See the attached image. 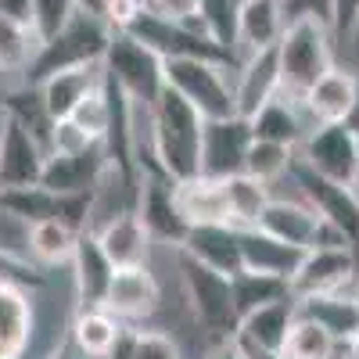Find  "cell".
I'll return each mask as SVG.
<instances>
[{"label":"cell","mask_w":359,"mask_h":359,"mask_svg":"<svg viewBox=\"0 0 359 359\" xmlns=\"http://www.w3.org/2000/svg\"><path fill=\"white\" fill-rule=\"evenodd\" d=\"M133 208H137V216L144 219V226H147V233H151L155 245H165L172 252L184 245L191 223L180 216V208H176L172 180L140 172V187H137V205Z\"/></svg>","instance_id":"cell-12"},{"label":"cell","mask_w":359,"mask_h":359,"mask_svg":"<svg viewBox=\"0 0 359 359\" xmlns=\"http://www.w3.org/2000/svg\"><path fill=\"white\" fill-rule=\"evenodd\" d=\"M237 8H241V0H198V11H194L208 40L223 47L233 62H237Z\"/></svg>","instance_id":"cell-37"},{"label":"cell","mask_w":359,"mask_h":359,"mask_svg":"<svg viewBox=\"0 0 359 359\" xmlns=\"http://www.w3.org/2000/svg\"><path fill=\"white\" fill-rule=\"evenodd\" d=\"M72 123L76 126H83L90 137H97V140H104V133H108V123H111V101H108V90H104V79H101V86L97 90H90V94L72 108Z\"/></svg>","instance_id":"cell-39"},{"label":"cell","mask_w":359,"mask_h":359,"mask_svg":"<svg viewBox=\"0 0 359 359\" xmlns=\"http://www.w3.org/2000/svg\"><path fill=\"white\" fill-rule=\"evenodd\" d=\"M36 334V294L29 284L0 277V359H25Z\"/></svg>","instance_id":"cell-13"},{"label":"cell","mask_w":359,"mask_h":359,"mask_svg":"<svg viewBox=\"0 0 359 359\" xmlns=\"http://www.w3.org/2000/svg\"><path fill=\"white\" fill-rule=\"evenodd\" d=\"M180 252L194 255L198 262L233 277L241 269V230L230 223H194L184 237Z\"/></svg>","instance_id":"cell-22"},{"label":"cell","mask_w":359,"mask_h":359,"mask_svg":"<svg viewBox=\"0 0 359 359\" xmlns=\"http://www.w3.org/2000/svg\"><path fill=\"white\" fill-rule=\"evenodd\" d=\"M352 191L359 194V155H355V172H352Z\"/></svg>","instance_id":"cell-52"},{"label":"cell","mask_w":359,"mask_h":359,"mask_svg":"<svg viewBox=\"0 0 359 359\" xmlns=\"http://www.w3.org/2000/svg\"><path fill=\"white\" fill-rule=\"evenodd\" d=\"M111 40V29L104 25V18H97L94 11L76 8V15L65 22V29H57L50 40H43L36 47V57L25 69V83H40L50 72L62 69H79V65H97Z\"/></svg>","instance_id":"cell-4"},{"label":"cell","mask_w":359,"mask_h":359,"mask_svg":"<svg viewBox=\"0 0 359 359\" xmlns=\"http://www.w3.org/2000/svg\"><path fill=\"white\" fill-rule=\"evenodd\" d=\"M294 320H298V298L294 294H284V298H277V302H266V306L245 313L241 316V327H237V341L280 355V348L287 341V331H291Z\"/></svg>","instance_id":"cell-23"},{"label":"cell","mask_w":359,"mask_h":359,"mask_svg":"<svg viewBox=\"0 0 359 359\" xmlns=\"http://www.w3.org/2000/svg\"><path fill=\"white\" fill-rule=\"evenodd\" d=\"M291 294H327V291H359V248L331 245V248H306L291 273Z\"/></svg>","instance_id":"cell-8"},{"label":"cell","mask_w":359,"mask_h":359,"mask_svg":"<svg viewBox=\"0 0 359 359\" xmlns=\"http://www.w3.org/2000/svg\"><path fill=\"white\" fill-rule=\"evenodd\" d=\"M69 269H72V298H76V306H104V294H108V284L115 277V266L101 252L97 237L90 230L79 233L76 252L69 259Z\"/></svg>","instance_id":"cell-19"},{"label":"cell","mask_w":359,"mask_h":359,"mask_svg":"<svg viewBox=\"0 0 359 359\" xmlns=\"http://www.w3.org/2000/svg\"><path fill=\"white\" fill-rule=\"evenodd\" d=\"M298 259H302V248L280 241V237L266 233L259 226H245L241 230V269H255V273L291 280Z\"/></svg>","instance_id":"cell-26"},{"label":"cell","mask_w":359,"mask_h":359,"mask_svg":"<svg viewBox=\"0 0 359 359\" xmlns=\"http://www.w3.org/2000/svg\"><path fill=\"white\" fill-rule=\"evenodd\" d=\"M36 33L29 25H18L11 18H0V79L4 76H18L25 83V69L36 57Z\"/></svg>","instance_id":"cell-35"},{"label":"cell","mask_w":359,"mask_h":359,"mask_svg":"<svg viewBox=\"0 0 359 359\" xmlns=\"http://www.w3.org/2000/svg\"><path fill=\"white\" fill-rule=\"evenodd\" d=\"M359 22V0H331V36L334 43H345Z\"/></svg>","instance_id":"cell-43"},{"label":"cell","mask_w":359,"mask_h":359,"mask_svg":"<svg viewBox=\"0 0 359 359\" xmlns=\"http://www.w3.org/2000/svg\"><path fill=\"white\" fill-rule=\"evenodd\" d=\"M0 115H4V111H0Z\"/></svg>","instance_id":"cell-53"},{"label":"cell","mask_w":359,"mask_h":359,"mask_svg":"<svg viewBox=\"0 0 359 359\" xmlns=\"http://www.w3.org/2000/svg\"><path fill=\"white\" fill-rule=\"evenodd\" d=\"M205 359H248V355H245V348L237 345V341H223V345H216L212 352H208Z\"/></svg>","instance_id":"cell-48"},{"label":"cell","mask_w":359,"mask_h":359,"mask_svg":"<svg viewBox=\"0 0 359 359\" xmlns=\"http://www.w3.org/2000/svg\"><path fill=\"white\" fill-rule=\"evenodd\" d=\"M57 201H62V194H54V191H47V187H40V184L0 191V205H4L8 212H15L18 219H25V223L57 216Z\"/></svg>","instance_id":"cell-38"},{"label":"cell","mask_w":359,"mask_h":359,"mask_svg":"<svg viewBox=\"0 0 359 359\" xmlns=\"http://www.w3.org/2000/svg\"><path fill=\"white\" fill-rule=\"evenodd\" d=\"M0 18H11L33 29V0H0Z\"/></svg>","instance_id":"cell-46"},{"label":"cell","mask_w":359,"mask_h":359,"mask_svg":"<svg viewBox=\"0 0 359 359\" xmlns=\"http://www.w3.org/2000/svg\"><path fill=\"white\" fill-rule=\"evenodd\" d=\"M355 104V69H341L331 65L302 97V108L309 115V123H348Z\"/></svg>","instance_id":"cell-20"},{"label":"cell","mask_w":359,"mask_h":359,"mask_svg":"<svg viewBox=\"0 0 359 359\" xmlns=\"http://www.w3.org/2000/svg\"><path fill=\"white\" fill-rule=\"evenodd\" d=\"M147 8L158 11V15H165V18L187 22V18H194V11H198V0H147Z\"/></svg>","instance_id":"cell-45"},{"label":"cell","mask_w":359,"mask_h":359,"mask_svg":"<svg viewBox=\"0 0 359 359\" xmlns=\"http://www.w3.org/2000/svg\"><path fill=\"white\" fill-rule=\"evenodd\" d=\"M320 212L302 198V201H291V198H269L262 216H259V230L280 237V241L294 245V248H313L316 241V230H320Z\"/></svg>","instance_id":"cell-24"},{"label":"cell","mask_w":359,"mask_h":359,"mask_svg":"<svg viewBox=\"0 0 359 359\" xmlns=\"http://www.w3.org/2000/svg\"><path fill=\"white\" fill-rule=\"evenodd\" d=\"M223 201H226V216H230V226L245 230V226H259V216L269 201V187L259 184L255 176L248 172H233V176H223Z\"/></svg>","instance_id":"cell-32"},{"label":"cell","mask_w":359,"mask_h":359,"mask_svg":"<svg viewBox=\"0 0 359 359\" xmlns=\"http://www.w3.org/2000/svg\"><path fill=\"white\" fill-rule=\"evenodd\" d=\"M79 0H33V33L36 40H50L57 29H65V22L76 15Z\"/></svg>","instance_id":"cell-40"},{"label":"cell","mask_w":359,"mask_h":359,"mask_svg":"<svg viewBox=\"0 0 359 359\" xmlns=\"http://www.w3.org/2000/svg\"><path fill=\"white\" fill-rule=\"evenodd\" d=\"M348 126L359 133V69H355V104H352V115H348Z\"/></svg>","instance_id":"cell-50"},{"label":"cell","mask_w":359,"mask_h":359,"mask_svg":"<svg viewBox=\"0 0 359 359\" xmlns=\"http://www.w3.org/2000/svg\"><path fill=\"white\" fill-rule=\"evenodd\" d=\"M104 169H108L104 144H94L83 155H47L40 187L54 194H90V191H97Z\"/></svg>","instance_id":"cell-16"},{"label":"cell","mask_w":359,"mask_h":359,"mask_svg":"<svg viewBox=\"0 0 359 359\" xmlns=\"http://www.w3.org/2000/svg\"><path fill=\"white\" fill-rule=\"evenodd\" d=\"M158 302H162V284L147 262L115 269L108 294H104V309L111 316H118L123 323H137V320H147L151 313H158Z\"/></svg>","instance_id":"cell-15"},{"label":"cell","mask_w":359,"mask_h":359,"mask_svg":"<svg viewBox=\"0 0 359 359\" xmlns=\"http://www.w3.org/2000/svg\"><path fill=\"white\" fill-rule=\"evenodd\" d=\"M233 101H237V115H255L269 97L280 94V69H277V50H252L245 54L233 69Z\"/></svg>","instance_id":"cell-17"},{"label":"cell","mask_w":359,"mask_h":359,"mask_svg":"<svg viewBox=\"0 0 359 359\" xmlns=\"http://www.w3.org/2000/svg\"><path fill=\"white\" fill-rule=\"evenodd\" d=\"M47 165V147L18 126L11 115H0V191L40 184Z\"/></svg>","instance_id":"cell-14"},{"label":"cell","mask_w":359,"mask_h":359,"mask_svg":"<svg viewBox=\"0 0 359 359\" xmlns=\"http://www.w3.org/2000/svg\"><path fill=\"white\" fill-rule=\"evenodd\" d=\"M298 313L316 320L320 327L334 334L338 345L352 341L359 334V298L355 291H327V294H306L298 298Z\"/></svg>","instance_id":"cell-27"},{"label":"cell","mask_w":359,"mask_h":359,"mask_svg":"<svg viewBox=\"0 0 359 359\" xmlns=\"http://www.w3.org/2000/svg\"><path fill=\"white\" fill-rule=\"evenodd\" d=\"M284 22L291 18H320L331 25V0H280Z\"/></svg>","instance_id":"cell-44"},{"label":"cell","mask_w":359,"mask_h":359,"mask_svg":"<svg viewBox=\"0 0 359 359\" xmlns=\"http://www.w3.org/2000/svg\"><path fill=\"white\" fill-rule=\"evenodd\" d=\"M79 233H83V230H76L72 223L57 219V216H47V219L29 223V262L40 266V269L69 266Z\"/></svg>","instance_id":"cell-31"},{"label":"cell","mask_w":359,"mask_h":359,"mask_svg":"<svg viewBox=\"0 0 359 359\" xmlns=\"http://www.w3.org/2000/svg\"><path fill=\"white\" fill-rule=\"evenodd\" d=\"M284 25L287 22L280 0H241V8H237V54L277 47Z\"/></svg>","instance_id":"cell-29"},{"label":"cell","mask_w":359,"mask_h":359,"mask_svg":"<svg viewBox=\"0 0 359 359\" xmlns=\"http://www.w3.org/2000/svg\"><path fill=\"white\" fill-rule=\"evenodd\" d=\"M94 144H101L97 137H90L83 126H76L72 118H54V130H50V144H47V155H83L90 151Z\"/></svg>","instance_id":"cell-41"},{"label":"cell","mask_w":359,"mask_h":359,"mask_svg":"<svg viewBox=\"0 0 359 359\" xmlns=\"http://www.w3.org/2000/svg\"><path fill=\"white\" fill-rule=\"evenodd\" d=\"M237 65L212 62V57H169L165 62V86H172L184 101H191L201 118H226L237 115L233 101V72Z\"/></svg>","instance_id":"cell-5"},{"label":"cell","mask_w":359,"mask_h":359,"mask_svg":"<svg viewBox=\"0 0 359 359\" xmlns=\"http://www.w3.org/2000/svg\"><path fill=\"white\" fill-rule=\"evenodd\" d=\"M338 352H341V359H359V334H355L352 341H345Z\"/></svg>","instance_id":"cell-51"},{"label":"cell","mask_w":359,"mask_h":359,"mask_svg":"<svg viewBox=\"0 0 359 359\" xmlns=\"http://www.w3.org/2000/svg\"><path fill=\"white\" fill-rule=\"evenodd\" d=\"M291 180L298 184L302 198L316 208V212L334 223L348 241L359 248V194L352 191V184H338V180H327L313 169H306L302 162L294 158V169H291Z\"/></svg>","instance_id":"cell-10"},{"label":"cell","mask_w":359,"mask_h":359,"mask_svg":"<svg viewBox=\"0 0 359 359\" xmlns=\"http://www.w3.org/2000/svg\"><path fill=\"white\" fill-rule=\"evenodd\" d=\"M248 126H252V137L255 140L287 144V147H294V151H298V144L306 140V133L313 130L302 101L284 94V90H280L277 97H269L255 115H248Z\"/></svg>","instance_id":"cell-21"},{"label":"cell","mask_w":359,"mask_h":359,"mask_svg":"<svg viewBox=\"0 0 359 359\" xmlns=\"http://www.w3.org/2000/svg\"><path fill=\"white\" fill-rule=\"evenodd\" d=\"M294 158H298L294 147L273 144V140H255L252 137V147H248V155H245V172L255 176L259 184L273 187V184H280L284 176H291Z\"/></svg>","instance_id":"cell-36"},{"label":"cell","mask_w":359,"mask_h":359,"mask_svg":"<svg viewBox=\"0 0 359 359\" xmlns=\"http://www.w3.org/2000/svg\"><path fill=\"white\" fill-rule=\"evenodd\" d=\"M338 348L341 345L334 341V334L327 327L298 313V320L287 331V341L280 348V359H338Z\"/></svg>","instance_id":"cell-33"},{"label":"cell","mask_w":359,"mask_h":359,"mask_svg":"<svg viewBox=\"0 0 359 359\" xmlns=\"http://www.w3.org/2000/svg\"><path fill=\"white\" fill-rule=\"evenodd\" d=\"M130 352L133 359H184L176 338L165 331H130Z\"/></svg>","instance_id":"cell-42"},{"label":"cell","mask_w":359,"mask_h":359,"mask_svg":"<svg viewBox=\"0 0 359 359\" xmlns=\"http://www.w3.org/2000/svg\"><path fill=\"white\" fill-rule=\"evenodd\" d=\"M273 50H277V69H280V90L302 101L306 90L334 65L331 25L320 18H291Z\"/></svg>","instance_id":"cell-3"},{"label":"cell","mask_w":359,"mask_h":359,"mask_svg":"<svg viewBox=\"0 0 359 359\" xmlns=\"http://www.w3.org/2000/svg\"><path fill=\"white\" fill-rule=\"evenodd\" d=\"M345 47H348V54H352V62H355V69H359V22H355V29H352V33H348Z\"/></svg>","instance_id":"cell-49"},{"label":"cell","mask_w":359,"mask_h":359,"mask_svg":"<svg viewBox=\"0 0 359 359\" xmlns=\"http://www.w3.org/2000/svg\"><path fill=\"white\" fill-rule=\"evenodd\" d=\"M123 331H126V323L111 316L104 306H76L69 320V341L86 359H108V352L123 338Z\"/></svg>","instance_id":"cell-25"},{"label":"cell","mask_w":359,"mask_h":359,"mask_svg":"<svg viewBox=\"0 0 359 359\" xmlns=\"http://www.w3.org/2000/svg\"><path fill=\"white\" fill-rule=\"evenodd\" d=\"M126 33L133 40H140L147 50H155L162 62H169V57H212V62L237 65L223 47H216L208 40V33L198 25V18L176 22V18H165L151 8H140V15L130 22Z\"/></svg>","instance_id":"cell-7"},{"label":"cell","mask_w":359,"mask_h":359,"mask_svg":"<svg viewBox=\"0 0 359 359\" xmlns=\"http://www.w3.org/2000/svg\"><path fill=\"white\" fill-rule=\"evenodd\" d=\"M355 155H359V133L348 123H320L298 144V162L327 180H338V184H352Z\"/></svg>","instance_id":"cell-9"},{"label":"cell","mask_w":359,"mask_h":359,"mask_svg":"<svg viewBox=\"0 0 359 359\" xmlns=\"http://www.w3.org/2000/svg\"><path fill=\"white\" fill-rule=\"evenodd\" d=\"M97 237L101 252L111 259L115 269L123 266H144L147 255H151V233H147L144 219L137 216V208H130V212H115L111 219H104L101 226L90 230Z\"/></svg>","instance_id":"cell-18"},{"label":"cell","mask_w":359,"mask_h":359,"mask_svg":"<svg viewBox=\"0 0 359 359\" xmlns=\"http://www.w3.org/2000/svg\"><path fill=\"white\" fill-rule=\"evenodd\" d=\"M230 291H233V306L237 316H245L266 302H277V298L291 294V284L284 277H269V273H255V269H237L230 277Z\"/></svg>","instance_id":"cell-34"},{"label":"cell","mask_w":359,"mask_h":359,"mask_svg":"<svg viewBox=\"0 0 359 359\" xmlns=\"http://www.w3.org/2000/svg\"><path fill=\"white\" fill-rule=\"evenodd\" d=\"M101 79H104V69H101V62H97V65H79V69L50 72L47 79H40V83H33V86L40 90L47 111H50L54 118H65V115H72V108L90 94V90L101 86Z\"/></svg>","instance_id":"cell-28"},{"label":"cell","mask_w":359,"mask_h":359,"mask_svg":"<svg viewBox=\"0 0 359 359\" xmlns=\"http://www.w3.org/2000/svg\"><path fill=\"white\" fill-rule=\"evenodd\" d=\"M43 359H86V355H83L69 338H62V341H54V345L47 348V355H43Z\"/></svg>","instance_id":"cell-47"},{"label":"cell","mask_w":359,"mask_h":359,"mask_svg":"<svg viewBox=\"0 0 359 359\" xmlns=\"http://www.w3.org/2000/svg\"><path fill=\"white\" fill-rule=\"evenodd\" d=\"M201 111L184 101L172 86H162L155 104L147 108V158H140V172L165 180H191L201 172Z\"/></svg>","instance_id":"cell-1"},{"label":"cell","mask_w":359,"mask_h":359,"mask_svg":"<svg viewBox=\"0 0 359 359\" xmlns=\"http://www.w3.org/2000/svg\"><path fill=\"white\" fill-rule=\"evenodd\" d=\"M176 208L191 226L194 223H230L226 216V201H223V184L212 176H191V180H176L172 184Z\"/></svg>","instance_id":"cell-30"},{"label":"cell","mask_w":359,"mask_h":359,"mask_svg":"<svg viewBox=\"0 0 359 359\" xmlns=\"http://www.w3.org/2000/svg\"><path fill=\"white\" fill-rule=\"evenodd\" d=\"M176 269H180V287H184V298L191 306L194 323L216 345L233 341L237 327H241V316H237V306H233L230 277L212 269V266L198 262L194 255L180 252V248H176Z\"/></svg>","instance_id":"cell-2"},{"label":"cell","mask_w":359,"mask_h":359,"mask_svg":"<svg viewBox=\"0 0 359 359\" xmlns=\"http://www.w3.org/2000/svg\"><path fill=\"white\" fill-rule=\"evenodd\" d=\"M252 147V126L245 115L226 118H205L201 130V176H233L245 172V155Z\"/></svg>","instance_id":"cell-11"},{"label":"cell","mask_w":359,"mask_h":359,"mask_svg":"<svg viewBox=\"0 0 359 359\" xmlns=\"http://www.w3.org/2000/svg\"><path fill=\"white\" fill-rule=\"evenodd\" d=\"M101 69L133 104H144V108H151L165 86V62L155 50H147L140 40H133L130 33H111Z\"/></svg>","instance_id":"cell-6"}]
</instances>
